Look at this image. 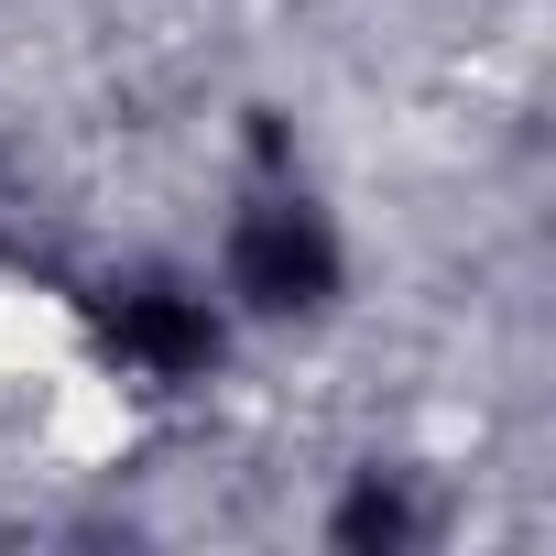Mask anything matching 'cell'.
Listing matches in <instances>:
<instances>
[{
  "instance_id": "1",
  "label": "cell",
  "mask_w": 556,
  "mask_h": 556,
  "mask_svg": "<svg viewBox=\"0 0 556 556\" xmlns=\"http://www.w3.org/2000/svg\"><path fill=\"white\" fill-rule=\"evenodd\" d=\"M218 285H229V306L262 317V328H306V317L339 306L350 251H339V229H328L317 197L262 186V197H240L229 229H218Z\"/></svg>"
}]
</instances>
